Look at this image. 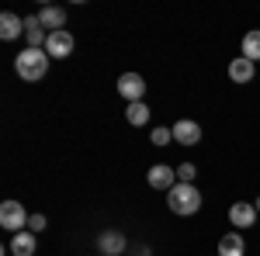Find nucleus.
I'll return each mask as SVG.
<instances>
[{"mask_svg":"<svg viewBox=\"0 0 260 256\" xmlns=\"http://www.w3.org/2000/svg\"><path fill=\"white\" fill-rule=\"evenodd\" d=\"M149 142L160 145V149H163V145H170V142H174V128H163V125H160V128H153V132H149Z\"/></svg>","mask_w":260,"mask_h":256,"instance_id":"nucleus-18","label":"nucleus"},{"mask_svg":"<svg viewBox=\"0 0 260 256\" xmlns=\"http://www.w3.org/2000/svg\"><path fill=\"white\" fill-rule=\"evenodd\" d=\"M14 256H35V249H39V239H35V232H14V239H11V246H7Z\"/></svg>","mask_w":260,"mask_h":256,"instance_id":"nucleus-12","label":"nucleus"},{"mask_svg":"<svg viewBox=\"0 0 260 256\" xmlns=\"http://www.w3.org/2000/svg\"><path fill=\"white\" fill-rule=\"evenodd\" d=\"M125 118H128V125H132V128H139V125H146V121H149V107H146L142 100H136V104H128V107H125Z\"/></svg>","mask_w":260,"mask_h":256,"instance_id":"nucleus-17","label":"nucleus"},{"mask_svg":"<svg viewBox=\"0 0 260 256\" xmlns=\"http://www.w3.org/2000/svg\"><path fill=\"white\" fill-rule=\"evenodd\" d=\"M167 208L174 211V215H194L201 208V191L194 184H177V187H170L167 191Z\"/></svg>","mask_w":260,"mask_h":256,"instance_id":"nucleus-2","label":"nucleus"},{"mask_svg":"<svg viewBox=\"0 0 260 256\" xmlns=\"http://www.w3.org/2000/svg\"><path fill=\"white\" fill-rule=\"evenodd\" d=\"M229 225H233L236 232H246V229L260 225V211L253 208V201H236V204L229 208Z\"/></svg>","mask_w":260,"mask_h":256,"instance_id":"nucleus-4","label":"nucleus"},{"mask_svg":"<svg viewBox=\"0 0 260 256\" xmlns=\"http://www.w3.org/2000/svg\"><path fill=\"white\" fill-rule=\"evenodd\" d=\"M73 49H77V39L62 28V31H52L49 42H45V52H49V59H66V56H73Z\"/></svg>","mask_w":260,"mask_h":256,"instance_id":"nucleus-6","label":"nucleus"},{"mask_svg":"<svg viewBox=\"0 0 260 256\" xmlns=\"http://www.w3.org/2000/svg\"><path fill=\"white\" fill-rule=\"evenodd\" d=\"M174 142H180V145H198L201 142V125L191 121V118L174 121Z\"/></svg>","mask_w":260,"mask_h":256,"instance_id":"nucleus-9","label":"nucleus"},{"mask_svg":"<svg viewBox=\"0 0 260 256\" xmlns=\"http://www.w3.org/2000/svg\"><path fill=\"white\" fill-rule=\"evenodd\" d=\"M136 256H153V253H149V246H139V253H136Z\"/></svg>","mask_w":260,"mask_h":256,"instance_id":"nucleus-21","label":"nucleus"},{"mask_svg":"<svg viewBox=\"0 0 260 256\" xmlns=\"http://www.w3.org/2000/svg\"><path fill=\"white\" fill-rule=\"evenodd\" d=\"M24 35V18H18L14 11H4L0 14V39L4 42H14Z\"/></svg>","mask_w":260,"mask_h":256,"instance_id":"nucleus-10","label":"nucleus"},{"mask_svg":"<svg viewBox=\"0 0 260 256\" xmlns=\"http://www.w3.org/2000/svg\"><path fill=\"white\" fill-rule=\"evenodd\" d=\"M253 77H257V62L243 59V56H236V59L229 62V80L233 83H250Z\"/></svg>","mask_w":260,"mask_h":256,"instance_id":"nucleus-13","label":"nucleus"},{"mask_svg":"<svg viewBox=\"0 0 260 256\" xmlns=\"http://www.w3.org/2000/svg\"><path fill=\"white\" fill-rule=\"evenodd\" d=\"M146 184L153 187V191H170V187H177V166H167V163H156V166H149V173H146Z\"/></svg>","mask_w":260,"mask_h":256,"instance_id":"nucleus-5","label":"nucleus"},{"mask_svg":"<svg viewBox=\"0 0 260 256\" xmlns=\"http://www.w3.org/2000/svg\"><path fill=\"white\" fill-rule=\"evenodd\" d=\"M118 94L128 104H136V100H142V94H146V80L139 77V73H121L118 77Z\"/></svg>","mask_w":260,"mask_h":256,"instance_id":"nucleus-7","label":"nucleus"},{"mask_svg":"<svg viewBox=\"0 0 260 256\" xmlns=\"http://www.w3.org/2000/svg\"><path fill=\"white\" fill-rule=\"evenodd\" d=\"M194 163H180L177 166V184H194Z\"/></svg>","mask_w":260,"mask_h":256,"instance_id":"nucleus-19","label":"nucleus"},{"mask_svg":"<svg viewBox=\"0 0 260 256\" xmlns=\"http://www.w3.org/2000/svg\"><path fill=\"white\" fill-rule=\"evenodd\" d=\"M215 256H219V253H215Z\"/></svg>","mask_w":260,"mask_h":256,"instance_id":"nucleus-23","label":"nucleus"},{"mask_svg":"<svg viewBox=\"0 0 260 256\" xmlns=\"http://www.w3.org/2000/svg\"><path fill=\"white\" fill-rule=\"evenodd\" d=\"M240 56H243V59H250V62H260V28H253V31L243 35Z\"/></svg>","mask_w":260,"mask_h":256,"instance_id":"nucleus-16","label":"nucleus"},{"mask_svg":"<svg viewBox=\"0 0 260 256\" xmlns=\"http://www.w3.org/2000/svg\"><path fill=\"white\" fill-rule=\"evenodd\" d=\"M39 21H42V28H45L49 35H52V31H62V24H66V11H62V7H42Z\"/></svg>","mask_w":260,"mask_h":256,"instance_id":"nucleus-15","label":"nucleus"},{"mask_svg":"<svg viewBox=\"0 0 260 256\" xmlns=\"http://www.w3.org/2000/svg\"><path fill=\"white\" fill-rule=\"evenodd\" d=\"M14 73L24 83H39L49 73V52L45 49H21L18 59H14Z\"/></svg>","mask_w":260,"mask_h":256,"instance_id":"nucleus-1","label":"nucleus"},{"mask_svg":"<svg viewBox=\"0 0 260 256\" xmlns=\"http://www.w3.org/2000/svg\"><path fill=\"white\" fill-rule=\"evenodd\" d=\"M98 249L104 256H118L121 249H128V239H125V232H118V229H104L98 236Z\"/></svg>","mask_w":260,"mask_h":256,"instance_id":"nucleus-8","label":"nucleus"},{"mask_svg":"<svg viewBox=\"0 0 260 256\" xmlns=\"http://www.w3.org/2000/svg\"><path fill=\"white\" fill-rule=\"evenodd\" d=\"M49 229V218L45 215H31V222H28V232H45Z\"/></svg>","mask_w":260,"mask_h":256,"instance_id":"nucleus-20","label":"nucleus"},{"mask_svg":"<svg viewBox=\"0 0 260 256\" xmlns=\"http://www.w3.org/2000/svg\"><path fill=\"white\" fill-rule=\"evenodd\" d=\"M219 256H243L246 253V239L240 236V232H225V236L219 239V249H215Z\"/></svg>","mask_w":260,"mask_h":256,"instance_id":"nucleus-14","label":"nucleus"},{"mask_svg":"<svg viewBox=\"0 0 260 256\" xmlns=\"http://www.w3.org/2000/svg\"><path fill=\"white\" fill-rule=\"evenodd\" d=\"M28 222H31V215L21 208V201L7 197V201L0 204V225H4L7 232H24V229H28Z\"/></svg>","mask_w":260,"mask_h":256,"instance_id":"nucleus-3","label":"nucleus"},{"mask_svg":"<svg viewBox=\"0 0 260 256\" xmlns=\"http://www.w3.org/2000/svg\"><path fill=\"white\" fill-rule=\"evenodd\" d=\"M24 39H28V49H45V42H49V31L42 28L39 14L24 18Z\"/></svg>","mask_w":260,"mask_h":256,"instance_id":"nucleus-11","label":"nucleus"},{"mask_svg":"<svg viewBox=\"0 0 260 256\" xmlns=\"http://www.w3.org/2000/svg\"><path fill=\"white\" fill-rule=\"evenodd\" d=\"M253 208H257V211H260V197H257V201H253Z\"/></svg>","mask_w":260,"mask_h":256,"instance_id":"nucleus-22","label":"nucleus"}]
</instances>
